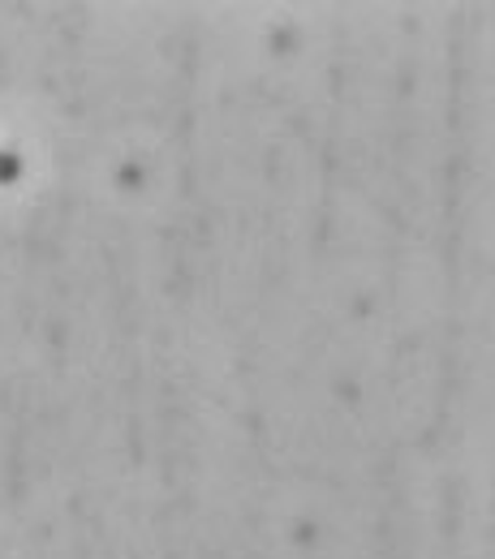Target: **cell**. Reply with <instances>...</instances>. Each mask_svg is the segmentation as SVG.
I'll list each match as a JSON object with an SVG mask.
<instances>
[{"label":"cell","instance_id":"obj_1","mask_svg":"<svg viewBox=\"0 0 495 559\" xmlns=\"http://www.w3.org/2000/svg\"><path fill=\"white\" fill-rule=\"evenodd\" d=\"M17 177H22V155L9 151V146H0V186H13Z\"/></svg>","mask_w":495,"mask_h":559}]
</instances>
